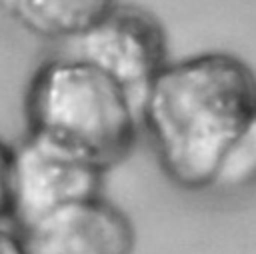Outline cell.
<instances>
[{
	"label": "cell",
	"mask_w": 256,
	"mask_h": 254,
	"mask_svg": "<svg viewBox=\"0 0 256 254\" xmlns=\"http://www.w3.org/2000/svg\"><path fill=\"white\" fill-rule=\"evenodd\" d=\"M60 44V54L84 60L112 78L138 112L152 80L170 62L168 34L158 16L126 2L112 4L82 32Z\"/></svg>",
	"instance_id": "cell-3"
},
{
	"label": "cell",
	"mask_w": 256,
	"mask_h": 254,
	"mask_svg": "<svg viewBox=\"0 0 256 254\" xmlns=\"http://www.w3.org/2000/svg\"><path fill=\"white\" fill-rule=\"evenodd\" d=\"M104 170L70 148L26 132L12 146L10 222L24 230L38 220L100 196Z\"/></svg>",
	"instance_id": "cell-4"
},
{
	"label": "cell",
	"mask_w": 256,
	"mask_h": 254,
	"mask_svg": "<svg viewBox=\"0 0 256 254\" xmlns=\"http://www.w3.org/2000/svg\"><path fill=\"white\" fill-rule=\"evenodd\" d=\"M24 116L26 132L70 148L104 172L130 154L140 128L138 108L112 78L60 52L34 70Z\"/></svg>",
	"instance_id": "cell-2"
},
{
	"label": "cell",
	"mask_w": 256,
	"mask_h": 254,
	"mask_svg": "<svg viewBox=\"0 0 256 254\" xmlns=\"http://www.w3.org/2000/svg\"><path fill=\"white\" fill-rule=\"evenodd\" d=\"M254 124L256 74L228 52L168 62L140 106L164 176L186 192H210L222 160Z\"/></svg>",
	"instance_id": "cell-1"
},
{
	"label": "cell",
	"mask_w": 256,
	"mask_h": 254,
	"mask_svg": "<svg viewBox=\"0 0 256 254\" xmlns=\"http://www.w3.org/2000/svg\"><path fill=\"white\" fill-rule=\"evenodd\" d=\"M118 0H0V10L26 32L64 42Z\"/></svg>",
	"instance_id": "cell-6"
},
{
	"label": "cell",
	"mask_w": 256,
	"mask_h": 254,
	"mask_svg": "<svg viewBox=\"0 0 256 254\" xmlns=\"http://www.w3.org/2000/svg\"><path fill=\"white\" fill-rule=\"evenodd\" d=\"M10 166L12 146L0 138V222H10Z\"/></svg>",
	"instance_id": "cell-8"
},
{
	"label": "cell",
	"mask_w": 256,
	"mask_h": 254,
	"mask_svg": "<svg viewBox=\"0 0 256 254\" xmlns=\"http://www.w3.org/2000/svg\"><path fill=\"white\" fill-rule=\"evenodd\" d=\"M252 184H256V124L222 160L212 184V192H240Z\"/></svg>",
	"instance_id": "cell-7"
},
{
	"label": "cell",
	"mask_w": 256,
	"mask_h": 254,
	"mask_svg": "<svg viewBox=\"0 0 256 254\" xmlns=\"http://www.w3.org/2000/svg\"><path fill=\"white\" fill-rule=\"evenodd\" d=\"M26 254H132L136 232L112 202L94 196L20 230Z\"/></svg>",
	"instance_id": "cell-5"
},
{
	"label": "cell",
	"mask_w": 256,
	"mask_h": 254,
	"mask_svg": "<svg viewBox=\"0 0 256 254\" xmlns=\"http://www.w3.org/2000/svg\"><path fill=\"white\" fill-rule=\"evenodd\" d=\"M0 254H26L22 234L12 222H0Z\"/></svg>",
	"instance_id": "cell-9"
}]
</instances>
